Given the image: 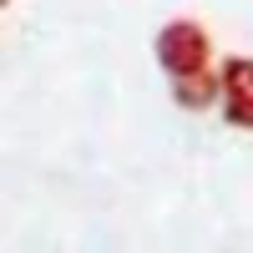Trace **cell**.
Returning a JSON list of instances; mask_svg holds the SVG:
<instances>
[{
  "label": "cell",
  "mask_w": 253,
  "mask_h": 253,
  "mask_svg": "<svg viewBox=\"0 0 253 253\" xmlns=\"http://www.w3.org/2000/svg\"><path fill=\"white\" fill-rule=\"evenodd\" d=\"M208 31L198 26V20H167L162 36H157V61H162V71L182 81V76H198L208 71Z\"/></svg>",
  "instance_id": "1"
},
{
  "label": "cell",
  "mask_w": 253,
  "mask_h": 253,
  "mask_svg": "<svg viewBox=\"0 0 253 253\" xmlns=\"http://www.w3.org/2000/svg\"><path fill=\"white\" fill-rule=\"evenodd\" d=\"M218 96H223V117L233 126H253V61L248 56H228L223 76H218Z\"/></svg>",
  "instance_id": "2"
},
{
  "label": "cell",
  "mask_w": 253,
  "mask_h": 253,
  "mask_svg": "<svg viewBox=\"0 0 253 253\" xmlns=\"http://www.w3.org/2000/svg\"><path fill=\"white\" fill-rule=\"evenodd\" d=\"M172 91H177V101H182L187 112H203L208 101H213V91H223V86H213V71H198V76L172 81Z\"/></svg>",
  "instance_id": "3"
}]
</instances>
